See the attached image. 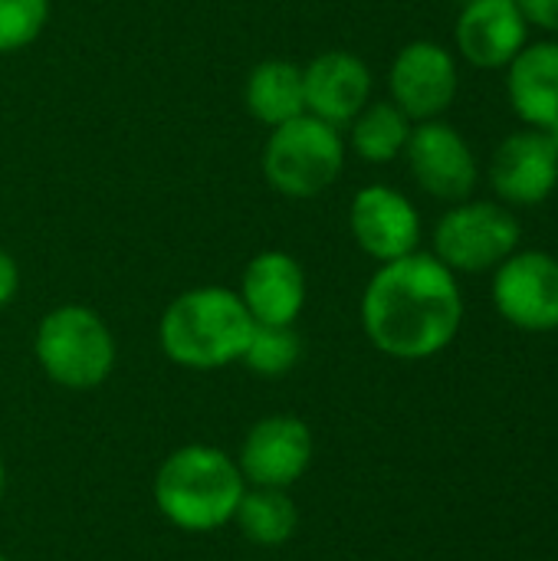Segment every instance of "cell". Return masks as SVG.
Segmentation results:
<instances>
[{
	"label": "cell",
	"mask_w": 558,
	"mask_h": 561,
	"mask_svg": "<svg viewBox=\"0 0 558 561\" xmlns=\"http://www.w3.org/2000/svg\"><path fill=\"white\" fill-rule=\"evenodd\" d=\"M464 322L457 276L434 253H408L382 263L362 293L368 342L398 362H424L444 352Z\"/></svg>",
	"instance_id": "1"
},
{
	"label": "cell",
	"mask_w": 558,
	"mask_h": 561,
	"mask_svg": "<svg viewBox=\"0 0 558 561\" xmlns=\"http://www.w3.org/2000/svg\"><path fill=\"white\" fill-rule=\"evenodd\" d=\"M253 319L237 289L194 286L168 302L158 322V345L168 362L191 371H217L243 358Z\"/></svg>",
	"instance_id": "2"
},
{
	"label": "cell",
	"mask_w": 558,
	"mask_h": 561,
	"mask_svg": "<svg viewBox=\"0 0 558 561\" xmlns=\"http://www.w3.org/2000/svg\"><path fill=\"white\" fill-rule=\"evenodd\" d=\"M151 493L158 513L174 529L214 533L234 523L247 480L230 454L207 444H187L158 467Z\"/></svg>",
	"instance_id": "3"
},
{
	"label": "cell",
	"mask_w": 558,
	"mask_h": 561,
	"mask_svg": "<svg viewBox=\"0 0 558 561\" xmlns=\"http://www.w3.org/2000/svg\"><path fill=\"white\" fill-rule=\"evenodd\" d=\"M33 355L53 385L66 391H92L109 381L118 348L109 322L95 309L66 302L39 319Z\"/></svg>",
	"instance_id": "4"
},
{
	"label": "cell",
	"mask_w": 558,
	"mask_h": 561,
	"mask_svg": "<svg viewBox=\"0 0 558 561\" xmlns=\"http://www.w3.org/2000/svg\"><path fill=\"white\" fill-rule=\"evenodd\" d=\"M345 168L342 128L303 112L276 128H270L263 145V178L266 184L293 201H309L326 194Z\"/></svg>",
	"instance_id": "5"
},
{
	"label": "cell",
	"mask_w": 558,
	"mask_h": 561,
	"mask_svg": "<svg viewBox=\"0 0 558 561\" xmlns=\"http://www.w3.org/2000/svg\"><path fill=\"white\" fill-rule=\"evenodd\" d=\"M520 220L503 204L460 201L434 230V256L451 273H487L516 253Z\"/></svg>",
	"instance_id": "6"
},
{
	"label": "cell",
	"mask_w": 558,
	"mask_h": 561,
	"mask_svg": "<svg viewBox=\"0 0 558 561\" xmlns=\"http://www.w3.org/2000/svg\"><path fill=\"white\" fill-rule=\"evenodd\" d=\"M312 454L316 440L306 421L293 414H270L247 431L237 467L247 486L286 490L306 477Z\"/></svg>",
	"instance_id": "7"
},
{
	"label": "cell",
	"mask_w": 558,
	"mask_h": 561,
	"mask_svg": "<svg viewBox=\"0 0 558 561\" xmlns=\"http://www.w3.org/2000/svg\"><path fill=\"white\" fill-rule=\"evenodd\" d=\"M457 85H460L457 59L441 43L431 39H414L401 46L388 69L391 102L411 122L441 118L454 105Z\"/></svg>",
	"instance_id": "8"
},
{
	"label": "cell",
	"mask_w": 558,
	"mask_h": 561,
	"mask_svg": "<svg viewBox=\"0 0 558 561\" xmlns=\"http://www.w3.org/2000/svg\"><path fill=\"white\" fill-rule=\"evenodd\" d=\"M497 312L523 332L558 329V260L539 250L513 253L493 276Z\"/></svg>",
	"instance_id": "9"
},
{
	"label": "cell",
	"mask_w": 558,
	"mask_h": 561,
	"mask_svg": "<svg viewBox=\"0 0 558 561\" xmlns=\"http://www.w3.org/2000/svg\"><path fill=\"white\" fill-rule=\"evenodd\" d=\"M405 158L421 191H428L437 201L460 204L477 187V158L470 145L454 125L441 118L418 122L411 128Z\"/></svg>",
	"instance_id": "10"
},
{
	"label": "cell",
	"mask_w": 558,
	"mask_h": 561,
	"mask_svg": "<svg viewBox=\"0 0 558 561\" xmlns=\"http://www.w3.org/2000/svg\"><path fill=\"white\" fill-rule=\"evenodd\" d=\"M349 230L358 250L378 263L401 260L421 243V217L418 207L388 184H368L352 197Z\"/></svg>",
	"instance_id": "11"
},
{
	"label": "cell",
	"mask_w": 558,
	"mask_h": 561,
	"mask_svg": "<svg viewBox=\"0 0 558 561\" xmlns=\"http://www.w3.org/2000/svg\"><path fill=\"white\" fill-rule=\"evenodd\" d=\"M490 181L513 207L543 204L558 187V138L539 128L503 138L490 164Z\"/></svg>",
	"instance_id": "12"
},
{
	"label": "cell",
	"mask_w": 558,
	"mask_h": 561,
	"mask_svg": "<svg viewBox=\"0 0 558 561\" xmlns=\"http://www.w3.org/2000/svg\"><path fill=\"white\" fill-rule=\"evenodd\" d=\"M306 112L345 128L372 102V69L349 49H326L303 66Z\"/></svg>",
	"instance_id": "13"
},
{
	"label": "cell",
	"mask_w": 558,
	"mask_h": 561,
	"mask_svg": "<svg viewBox=\"0 0 558 561\" xmlns=\"http://www.w3.org/2000/svg\"><path fill=\"white\" fill-rule=\"evenodd\" d=\"M257 325H296L306 306V273L303 263L286 250H260L237 289Z\"/></svg>",
	"instance_id": "14"
},
{
	"label": "cell",
	"mask_w": 558,
	"mask_h": 561,
	"mask_svg": "<svg viewBox=\"0 0 558 561\" xmlns=\"http://www.w3.org/2000/svg\"><path fill=\"white\" fill-rule=\"evenodd\" d=\"M526 30L516 0H470L457 16V49L480 69H500L526 46Z\"/></svg>",
	"instance_id": "15"
},
{
	"label": "cell",
	"mask_w": 558,
	"mask_h": 561,
	"mask_svg": "<svg viewBox=\"0 0 558 561\" xmlns=\"http://www.w3.org/2000/svg\"><path fill=\"white\" fill-rule=\"evenodd\" d=\"M513 112L558 138V43H533L516 53L506 76Z\"/></svg>",
	"instance_id": "16"
},
{
	"label": "cell",
	"mask_w": 558,
	"mask_h": 561,
	"mask_svg": "<svg viewBox=\"0 0 558 561\" xmlns=\"http://www.w3.org/2000/svg\"><path fill=\"white\" fill-rule=\"evenodd\" d=\"M243 102H247V112L266 128H276L303 115L306 112L303 66H296L293 59L257 62L243 82Z\"/></svg>",
	"instance_id": "17"
},
{
	"label": "cell",
	"mask_w": 558,
	"mask_h": 561,
	"mask_svg": "<svg viewBox=\"0 0 558 561\" xmlns=\"http://www.w3.org/2000/svg\"><path fill=\"white\" fill-rule=\"evenodd\" d=\"M411 118L388 99L368 102L352 122H349V145L352 151L368 164H388L398 154H405V145L411 138Z\"/></svg>",
	"instance_id": "18"
},
{
	"label": "cell",
	"mask_w": 558,
	"mask_h": 561,
	"mask_svg": "<svg viewBox=\"0 0 558 561\" xmlns=\"http://www.w3.org/2000/svg\"><path fill=\"white\" fill-rule=\"evenodd\" d=\"M234 523L240 533L260 546V549H280L293 539L299 526L296 503L289 500L286 490H270V486H247Z\"/></svg>",
	"instance_id": "19"
},
{
	"label": "cell",
	"mask_w": 558,
	"mask_h": 561,
	"mask_svg": "<svg viewBox=\"0 0 558 561\" xmlns=\"http://www.w3.org/2000/svg\"><path fill=\"white\" fill-rule=\"evenodd\" d=\"M303 358V339L293 325H257L243 348V365L260 378H283Z\"/></svg>",
	"instance_id": "20"
},
{
	"label": "cell",
	"mask_w": 558,
	"mask_h": 561,
	"mask_svg": "<svg viewBox=\"0 0 558 561\" xmlns=\"http://www.w3.org/2000/svg\"><path fill=\"white\" fill-rule=\"evenodd\" d=\"M46 23L49 0H0V56L33 46Z\"/></svg>",
	"instance_id": "21"
},
{
	"label": "cell",
	"mask_w": 558,
	"mask_h": 561,
	"mask_svg": "<svg viewBox=\"0 0 558 561\" xmlns=\"http://www.w3.org/2000/svg\"><path fill=\"white\" fill-rule=\"evenodd\" d=\"M516 3H520L526 23L558 33V0H516Z\"/></svg>",
	"instance_id": "22"
},
{
	"label": "cell",
	"mask_w": 558,
	"mask_h": 561,
	"mask_svg": "<svg viewBox=\"0 0 558 561\" xmlns=\"http://www.w3.org/2000/svg\"><path fill=\"white\" fill-rule=\"evenodd\" d=\"M16 289H20V266H16V260L0 247V309H7V306L13 302Z\"/></svg>",
	"instance_id": "23"
},
{
	"label": "cell",
	"mask_w": 558,
	"mask_h": 561,
	"mask_svg": "<svg viewBox=\"0 0 558 561\" xmlns=\"http://www.w3.org/2000/svg\"><path fill=\"white\" fill-rule=\"evenodd\" d=\"M3 486H7V470H3V457H0V500H3Z\"/></svg>",
	"instance_id": "24"
},
{
	"label": "cell",
	"mask_w": 558,
	"mask_h": 561,
	"mask_svg": "<svg viewBox=\"0 0 558 561\" xmlns=\"http://www.w3.org/2000/svg\"><path fill=\"white\" fill-rule=\"evenodd\" d=\"M457 3H470V0H457Z\"/></svg>",
	"instance_id": "25"
},
{
	"label": "cell",
	"mask_w": 558,
	"mask_h": 561,
	"mask_svg": "<svg viewBox=\"0 0 558 561\" xmlns=\"http://www.w3.org/2000/svg\"><path fill=\"white\" fill-rule=\"evenodd\" d=\"M0 561H10V559H7V556H0Z\"/></svg>",
	"instance_id": "26"
}]
</instances>
